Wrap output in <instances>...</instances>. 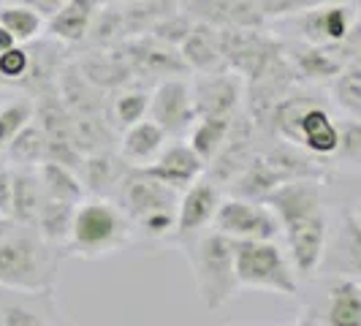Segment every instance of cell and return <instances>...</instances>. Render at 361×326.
<instances>
[{
	"instance_id": "obj_1",
	"label": "cell",
	"mask_w": 361,
	"mask_h": 326,
	"mask_svg": "<svg viewBox=\"0 0 361 326\" xmlns=\"http://www.w3.org/2000/svg\"><path fill=\"white\" fill-rule=\"evenodd\" d=\"M264 201L274 210L286 234L288 258L302 280L321 270L326 255V201L321 177H296L277 185Z\"/></svg>"
},
{
	"instance_id": "obj_2",
	"label": "cell",
	"mask_w": 361,
	"mask_h": 326,
	"mask_svg": "<svg viewBox=\"0 0 361 326\" xmlns=\"http://www.w3.org/2000/svg\"><path fill=\"white\" fill-rule=\"evenodd\" d=\"M63 255V248L49 245L33 226L0 229V289L54 291Z\"/></svg>"
},
{
	"instance_id": "obj_3",
	"label": "cell",
	"mask_w": 361,
	"mask_h": 326,
	"mask_svg": "<svg viewBox=\"0 0 361 326\" xmlns=\"http://www.w3.org/2000/svg\"><path fill=\"white\" fill-rule=\"evenodd\" d=\"M193 272L196 296L207 310H220L228 305L239 291L234 261V239L220 234L217 229H204L190 239L180 242Z\"/></svg>"
},
{
	"instance_id": "obj_4",
	"label": "cell",
	"mask_w": 361,
	"mask_h": 326,
	"mask_svg": "<svg viewBox=\"0 0 361 326\" xmlns=\"http://www.w3.org/2000/svg\"><path fill=\"white\" fill-rule=\"evenodd\" d=\"M180 199V191L163 185L136 166L128 169V174L120 182V193H117V204L128 212L133 226L149 239L174 236Z\"/></svg>"
},
{
	"instance_id": "obj_5",
	"label": "cell",
	"mask_w": 361,
	"mask_h": 326,
	"mask_svg": "<svg viewBox=\"0 0 361 326\" xmlns=\"http://www.w3.org/2000/svg\"><path fill=\"white\" fill-rule=\"evenodd\" d=\"M133 229H136L133 220L117 201H82L73 215L71 239H68L66 250L76 258L95 261V258L123 250L133 236Z\"/></svg>"
},
{
	"instance_id": "obj_6",
	"label": "cell",
	"mask_w": 361,
	"mask_h": 326,
	"mask_svg": "<svg viewBox=\"0 0 361 326\" xmlns=\"http://www.w3.org/2000/svg\"><path fill=\"white\" fill-rule=\"evenodd\" d=\"M234 261L239 289L271 291L280 296L299 294V274L274 239H239L234 242Z\"/></svg>"
},
{
	"instance_id": "obj_7",
	"label": "cell",
	"mask_w": 361,
	"mask_h": 326,
	"mask_svg": "<svg viewBox=\"0 0 361 326\" xmlns=\"http://www.w3.org/2000/svg\"><path fill=\"white\" fill-rule=\"evenodd\" d=\"M212 226L220 234L231 236L234 242L239 239H274L283 231L274 210L267 201L242 199V196L220 201Z\"/></svg>"
},
{
	"instance_id": "obj_8",
	"label": "cell",
	"mask_w": 361,
	"mask_h": 326,
	"mask_svg": "<svg viewBox=\"0 0 361 326\" xmlns=\"http://www.w3.org/2000/svg\"><path fill=\"white\" fill-rule=\"evenodd\" d=\"M220 41L228 68L247 82L264 71L277 54H283V47L261 28H226L220 30Z\"/></svg>"
},
{
	"instance_id": "obj_9",
	"label": "cell",
	"mask_w": 361,
	"mask_h": 326,
	"mask_svg": "<svg viewBox=\"0 0 361 326\" xmlns=\"http://www.w3.org/2000/svg\"><path fill=\"white\" fill-rule=\"evenodd\" d=\"M149 120H155L166 131V136H177L190 131L196 117L193 107V87L182 76H169L155 85V92L149 98Z\"/></svg>"
},
{
	"instance_id": "obj_10",
	"label": "cell",
	"mask_w": 361,
	"mask_h": 326,
	"mask_svg": "<svg viewBox=\"0 0 361 326\" xmlns=\"http://www.w3.org/2000/svg\"><path fill=\"white\" fill-rule=\"evenodd\" d=\"M190 87H193L196 117H234L245 95L242 76L231 68L217 73H199L190 82Z\"/></svg>"
},
{
	"instance_id": "obj_11",
	"label": "cell",
	"mask_w": 361,
	"mask_h": 326,
	"mask_svg": "<svg viewBox=\"0 0 361 326\" xmlns=\"http://www.w3.org/2000/svg\"><path fill=\"white\" fill-rule=\"evenodd\" d=\"M123 52L133 68V76H149V79H169V76H185L190 71L182 60V52L171 44H163L155 36H136L123 41Z\"/></svg>"
},
{
	"instance_id": "obj_12",
	"label": "cell",
	"mask_w": 361,
	"mask_h": 326,
	"mask_svg": "<svg viewBox=\"0 0 361 326\" xmlns=\"http://www.w3.org/2000/svg\"><path fill=\"white\" fill-rule=\"evenodd\" d=\"M0 326H82L76 324L66 310L60 308L54 291H17L14 299H8L0 308Z\"/></svg>"
},
{
	"instance_id": "obj_13",
	"label": "cell",
	"mask_w": 361,
	"mask_h": 326,
	"mask_svg": "<svg viewBox=\"0 0 361 326\" xmlns=\"http://www.w3.org/2000/svg\"><path fill=\"white\" fill-rule=\"evenodd\" d=\"M353 22H356V8H350L348 3H324V6L307 8L296 17L299 36L307 44H318V47L345 44Z\"/></svg>"
},
{
	"instance_id": "obj_14",
	"label": "cell",
	"mask_w": 361,
	"mask_h": 326,
	"mask_svg": "<svg viewBox=\"0 0 361 326\" xmlns=\"http://www.w3.org/2000/svg\"><path fill=\"white\" fill-rule=\"evenodd\" d=\"M139 169V166H136ZM207 163L199 158V152L193 150L190 145H171V147H163V152L149 163V166H142V171L155 177L158 182L174 188L185 193L193 182L201 180Z\"/></svg>"
},
{
	"instance_id": "obj_15",
	"label": "cell",
	"mask_w": 361,
	"mask_h": 326,
	"mask_svg": "<svg viewBox=\"0 0 361 326\" xmlns=\"http://www.w3.org/2000/svg\"><path fill=\"white\" fill-rule=\"evenodd\" d=\"M220 191L215 188V182L209 180H199L193 182L180 199V212H177V231H174V239L182 242V239H190L199 231H204L212 220H215V212L220 207Z\"/></svg>"
},
{
	"instance_id": "obj_16",
	"label": "cell",
	"mask_w": 361,
	"mask_h": 326,
	"mask_svg": "<svg viewBox=\"0 0 361 326\" xmlns=\"http://www.w3.org/2000/svg\"><path fill=\"white\" fill-rule=\"evenodd\" d=\"M180 52L190 71L196 73L228 71V63H226V54H223V41H220V30L212 28V25L196 22L193 30H190V36L182 41Z\"/></svg>"
},
{
	"instance_id": "obj_17",
	"label": "cell",
	"mask_w": 361,
	"mask_h": 326,
	"mask_svg": "<svg viewBox=\"0 0 361 326\" xmlns=\"http://www.w3.org/2000/svg\"><path fill=\"white\" fill-rule=\"evenodd\" d=\"M98 14V3L95 0H66L57 11H54L47 30L54 41L63 44H79L85 41L92 28V19Z\"/></svg>"
},
{
	"instance_id": "obj_18",
	"label": "cell",
	"mask_w": 361,
	"mask_h": 326,
	"mask_svg": "<svg viewBox=\"0 0 361 326\" xmlns=\"http://www.w3.org/2000/svg\"><path fill=\"white\" fill-rule=\"evenodd\" d=\"M79 71L85 73L98 90H114V87L133 79V68H130L126 52H123V44L87 54L79 63Z\"/></svg>"
},
{
	"instance_id": "obj_19",
	"label": "cell",
	"mask_w": 361,
	"mask_h": 326,
	"mask_svg": "<svg viewBox=\"0 0 361 326\" xmlns=\"http://www.w3.org/2000/svg\"><path fill=\"white\" fill-rule=\"evenodd\" d=\"M290 63L296 73L305 79H337L348 68V49L345 44H337V47L307 44L290 54Z\"/></svg>"
},
{
	"instance_id": "obj_20",
	"label": "cell",
	"mask_w": 361,
	"mask_h": 326,
	"mask_svg": "<svg viewBox=\"0 0 361 326\" xmlns=\"http://www.w3.org/2000/svg\"><path fill=\"white\" fill-rule=\"evenodd\" d=\"M166 131L155 120H142L136 126L126 128L123 142H120V158L128 166H149L163 152Z\"/></svg>"
},
{
	"instance_id": "obj_21",
	"label": "cell",
	"mask_w": 361,
	"mask_h": 326,
	"mask_svg": "<svg viewBox=\"0 0 361 326\" xmlns=\"http://www.w3.org/2000/svg\"><path fill=\"white\" fill-rule=\"evenodd\" d=\"M324 321L326 326H361V283L356 277H340L331 283Z\"/></svg>"
},
{
	"instance_id": "obj_22",
	"label": "cell",
	"mask_w": 361,
	"mask_h": 326,
	"mask_svg": "<svg viewBox=\"0 0 361 326\" xmlns=\"http://www.w3.org/2000/svg\"><path fill=\"white\" fill-rule=\"evenodd\" d=\"M41 204H44V188H41V180H38V166H19V169H14L11 220H17L22 226H36Z\"/></svg>"
},
{
	"instance_id": "obj_23",
	"label": "cell",
	"mask_w": 361,
	"mask_h": 326,
	"mask_svg": "<svg viewBox=\"0 0 361 326\" xmlns=\"http://www.w3.org/2000/svg\"><path fill=\"white\" fill-rule=\"evenodd\" d=\"M38 180L44 188V196L66 204H82L85 201V180L63 163L44 161L38 166Z\"/></svg>"
},
{
	"instance_id": "obj_24",
	"label": "cell",
	"mask_w": 361,
	"mask_h": 326,
	"mask_svg": "<svg viewBox=\"0 0 361 326\" xmlns=\"http://www.w3.org/2000/svg\"><path fill=\"white\" fill-rule=\"evenodd\" d=\"M76 207L79 204H66V201H54L44 196V204L38 210L36 217V229L38 234L44 236L49 245H57L66 250L68 239H71V226H73V215H76Z\"/></svg>"
},
{
	"instance_id": "obj_25",
	"label": "cell",
	"mask_w": 361,
	"mask_h": 326,
	"mask_svg": "<svg viewBox=\"0 0 361 326\" xmlns=\"http://www.w3.org/2000/svg\"><path fill=\"white\" fill-rule=\"evenodd\" d=\"M231 120L234 117H199L190 128L188 145L199 152V158L207 166L220 155V150L228 139V131H231Z\"/></svg>"
},
{
	"instance_id": "obj_26",
	"label": "cell",
	"mask_w": 361,
	"mask_h": 326,
	"mask_svg": "<svg viewBox=\"0 0 361 326\" xmlns=\"http://www.w3.org/2000/svg\"><path fill=\"white\" fill-rule=\"evenodd\" d=\"M128 166L123 158H114L111 152L101 150V152H90L85 158V188L92 191V193H104L109 188L120 185L123 177L128 174Z\"/></svg>"
},
{
	"instance_id": "obj_27",
	"label": "cell",
	"mask_w": 361,
	"mask_h": 326,
	"mask_svg": "<svg viewBox=\"0 0 361 326\" xmlns=\"http://www.w3.org/2000/svg\"><path fill=\"white\" fill-rule=\"evenodd\" d=\"M47 150H49V136L47 131L41 128V123H27L17 133V139L8 145L6 155L8 161L17 163V166H41L47 161Z\"/></svg>"
},
{
	"instance_id": "obj_28",
	"label": "cell",
	"mask_w": 361,
	"mask_h": 326,
	"mask_svg": "<svg viewBox=\"0 0 361 326\" xmlns=\"http://www.w3.org/2000/svg\"><path fill=\"white\" fill-rule=\"evenodd\" d=\"M0 25L17 38L19 44H30L44 30V17L36 8L22 3H3L0 6Z\"/></svg>"
},
{
	"instance_id": "obj_29",
	"label": "cell",
	"mask_w": 361,
	"mask_h": 326,
	"mask_svg": "<svg viewBox=\"0 0 361 326\" xmlns=\"http://www.w3.org/2000/svg\"><path fill=\"white\" fill-rule=\"evenodd\" d=\"M30 71H33V52L25 44H17V47L0 52V82L27 85Z\"/></svg>"
},
{
	"instance_id": "obj_30",
	"label": "cell",
	"mask_w": 361,
	"mask_h": 326,
	"mask_svg": "<svg viewBox=\"0 0 361 326\" xmlns=\"http://www.w3.org/2000/svg\"><path fill=\"white\" fill-rule=\"evenodd\" d=\"M33 120V104L30 101H11L0 107V152L17 139V133Z\"/></svg>"
},
{
	"instance_id": "obj_31",
	"label": "cell",
	"mask_w": 361,
	"mask_h": 326,
	"mask_svg": "<svg viewBox=\"0 0 361 326\" xmlns=\"http://www.w3.org/2000/svg\"><path fill=\"white\" fill-rule=\"evenodd\" d=\"M193 22L201 25H212L217 30H226L234 25V8L231 0H190L185 8Z\"/></svg>"
},
{
	"instance_id": "obj_32",
	"label": "cell",
	"mask_w": 361,
	"mask_h": 326,
	"mask_svg": "<svg viewBox=\"0 0 361 326\" xmlns=\"http://www.w3.org/2000/svg\"><path fill=\"white\" fill-rule=\"evenodd\" d=\"M149 92L145 90H126L120 92V98L114 101V123L123 128H130L136 126V123H142L147 120V114H149Z\"/></svg>"
},
{
	"instance_id": "obj_33",
	"label": "cell",
	"mask_w": 361,
	"mask_h": 326,
	"mask_svg": "<svg viewBox=\"0 0 361 326\" xmlns=\"http://www.w3.org/2000/svg\"><path fill=\"white\" fill-rule=\"evenodd\" d=\"M334 98L353 120H361V71L348 66L334 79Z\"/></svg>"
},
{
	"instance_id": "obj_34",
	"label": "cell",
	"mask_w": 361,
	"mask_h": 326,
	"mask_svg": "<svg viewBox=\"0 0 361 326\" xmlns=\"http://www.w3.org/2000/svg\"><path fill=\"white\" fill-rule=\"evenodd\" d=\"M193 19H190V14L188 11H171L169 17H163L147 36H155L158 41H163V44H171V47H177L180 49L182 41L190 36V30H193Z\"/></svg>"
},
{
	"instance_id": "obj_35",
	"label": "cell",
	"mask_w": 361,
	"mask_h": 326,
	"mask_svg": "<svg viewBox=\"0 0 361 326\" xmlns=\"http://www.w3.org/2000/svg\"><path fill=\"white\" fill-rule=\"evenodd\" d=\"M343 258L345 270L353 277H361V223H356L350 212L345 215L343 223Z\"/></svg>"
},
{
	"instance_id": "obj_36",
	"label": "cell",
	"mask_w": 361,
	"mask_h": 326,
	"mask_svg": "<svg viewBox=\"0 0 361 326\" xmlns=\"http://www.w3.org/2000/svg\"><path fill=\"white\" fill-rule=\"evenodd\" d=\"M340 126V150L337 158H356L361 152V120H343Z\"/></svg>"
},
{
	"instance_id": "obj_37",
	"label": "cell",
	"mask_w": 361,
	"mask_h": 326,
	"mask_svg": "<svg viewBox=\"0 0 361 326\" xmlns=\"http://www.w3.org/2000/svg\"><path fill=\"white\" fill-rule=\"evenodd\" d=\"M14 204V169L8 163H0V217H11Z\"/></svg>"
},
{
	"instance_id": "obj_38",
	"label": "cell",
	"mask_w": 361,
	"mask_h": 326,
	"mask_svg": "<svg viewBox=\"0 0 361 326\" xmlns=\"http://www.w3.org/2000/svg\"><path fill=\"white\" fill-rule=\"evenodd\" d=\"M3 3H22V6H30V8H36L41 17L49 19L66 0H3Z\"/></svg>"
},
{
	"instance_id": "obj_39",
	"label": "cell",
	"mask_w": 361,
	"mask_h": 326,
	"mask_svg": "<svg viewBox=\"0 0 361 326\" xmlns=\"http://www.w3.org/2000/svg\"><path fill=\"white\" fill-rule=\"evenodd\" d=\"M19 41L14 36H11V33H8V30H6V28H3V25H0V52H6V49H11V47H17Z\"/></svg>"
},
{
	"instance_id": "obj_40",
	"label": "cell",
	"mask_w": 361,
	"mask_h": 326,
	"mask_svg": "<svg viewBox=\"0 0 361 326\" xmlns=\"http://www.w3.org/2000/svg\"><path fill=\"white\" fill-rule=\"evenodd\" d=\"M98 6H126V3H133V0H95Z\"/></svg>"
},
{
	"instance_id": "obj_41",
	"label": "cell",
	"mask_w": 361,
	"mask_h": 326,
	"mask_svg": "<svg viewBox=\"0 0 361 326\" xmlns=\"http://www.w3.org/2000/svg\"><path fill=\"white\" fill-rule=\"evenodd\" d=\"M350 217H353V220H356V223H361V199L356 201V207H353V210H350Z\"/></svg>"
},
{
	"instance_id": "obj_42",
	"label": "cell",
	"mask_w": 361,
	"mask_h": 326,
	"mask_svg": "<svg viewBox=\"0 0 361 326\" xmlns=\"http://www.w3.org/2000/svg\"><path fill=\"white\" fill-rule=\"evenodd\" d=\"M312 326H321V321H315V324H312Z\"/></svg>"
},
{
	"instance_id": "obj_43",
	"label": "cell",
	"mask_w": 361,
	"mask_h": 326,
	"mask_svg": "<svg viewBox=\"0 0 361 326\" xmlns=\"http://www.w3.org/2000/svg\"><path fill=\"white\" fill-rule=\"evenodd\" d=\"M359 283H361V277H359Z\"/></svg>"
}]
</instances>
